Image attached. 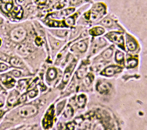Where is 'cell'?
I'll return each instance as SVG.
<instances>
[{
  "label": "cell",
  "mask_w": 147,
  "mask_h": 130,
  "mask_svg": "<svg viewBox=\"0 0 147 130\" xmlns=\"http://www.w3.org/2000/svg\"><path fill=\"white\" fill-rule=\"evenodd\" d=\"M92 0H69V6L76 7L86 3L92 2Z\"/></svg>",
  "instance_id": "7c38bea8"
},
{
  "label": "cell",
  "mask_w": 147,
  "mask_h": 130,
  "mask_svg": "<svg viewBox=\"0 0 147 130\" xmlns=\"http://www.w3.org/2000/svg\"><path fill=\"white\" fill-rule=\"evenodd\" d=\"M88 45L86 40H82L75 44L71 47L72 49L74 51H77L81 52H84L87 49Z\"/></svg>",
  "instance_id": "30bf717a"
},
{
  "label": "cell",
  "mask_w": 147,
  "mask_h": 130,
  "mask_svg": "<svg viewBox=\"0 0 147 130\" xmlns=\"http://www.w3.org/2000/svg\"><path fill=\"white\" fill-rule=\"evenodd\" d=\"M3 83L7 87H13L15 84V81L11 77H6L3 80Z\"/></svg>",
  "instance_id": "2e32d148"
},
{
  "label": "cell",
  "mask_w": 147,
  "mask_h": 130,
  "mask_svg": "<svg viewBox=\"0 0 147 130\" xmlns=\"http://www.w3.org/2000/svg\"><path fill=\"white\" fill-rule=\"evenodd\" d=\"M38 109L35 106L31 104L25 105L19 110V114L23 118H29L36 114Z\"/></svg>",
  "instance_id": "277c9868"
},
{
  "label": "cell",
  "mask_w": 147,
  "mask_h": 130,
  "mask_svg": "<svg viewBox=\"0 0 147 130\" xmlns=\"http://www.w3.org/2000/svg\"><path fill=\"white\" fill-rule=\"evenodd\" d=\"M113 54V50L112 48H108L102 53V56L105 59L110 58Z\"/></svg>",
  "instance_id": "e0dca14e"
},
{
  "label": "cell",
  "mask_w": 147,
  "mask_h": 130,
  "mask_svg": "<svg viewBox=\"0 0 147 130\" xmlns=\"http://www.w3.org/2000/svg\"><path fill=\"white\" fill-rule=\"evenodd\" d=\"M26 99V95L25 94L21 96V98H20V102H24L25 101Z\"/></svg>",
  "instance_id": "f546056e"
},
{
  "label": "cell",
  "mask_w": 147,
  "mask_h": 130,
  "mask_svg": "<svg viewBox=\"0 0 147 130\" xmlns=\"http://www.w3.org/2000/svg\"><path fill=\"white\" fill-rule=\"evenodd\" d=\"M11 37L13 41L21 42L26 36V31L22 27H18L13 29L11 32Z\"/></svg>",
  "instance_id": "5b68a950"
},
{
  "label": "cell",
  "mask_w": 147,
  "mask_h": 130,
  "mask_svg": "<svg viewBox=\"0 0 147 130\" xmlns=\"http://www.w3.org/2000/svg\"><path fill=\"white\" fill-rule=\"evenodd\" d=\"M35 42L38 45H41L42 44V40L40 37H37L35 40Z\"/></svg>",
  "instance_id": "484cf974"
},
{
  "label": "cell",
  "mask_w": 147,
  "mask_h": 130,
  "mask_svg": "<svg viewBox=\"0 0 147 130\" xmlns=\"http://www.w3.org/2000/svg\"><path fill=\"white\" fill-rule=\"evenodd\" d=\"M27 85V81L26 80H20L19 82V87L20 89L22 91L26 88Z\"/></svg>",
  "instance_id": "44dd1931"
},
{
  "label": "cell",
  "mask_w": 147,
  "mask_h": 130,
  "mask_svg": "<svg viewBox=\"0 0 147 130\" xmlns=\"http://www.w3.org/2000/svg\"><path fill=\"white\" fill-rule=\"evenodd\" d=\"M85 97H82V96L81 95L79 97V99H78V102H79V104L82 106V105H83V104H84V103H85Z\"/></svg>",
  "instance_id": "d4e9b609"
},
{
  "label": "cell",
  "mask_w": 147,
  "mask_h": 130,
  "mask_svg": "<svg viewBox=\"0 0 147 130\" xmlns=\"http://www.w3.org/2000/svg\"><path fill=\"white\" fill-rule=\"evenodd\" d=\"M38 93V91L37 90H35V89H32L30 90L28 93V95L30 98H34L36 97Z\"/></svg>",
  "instance_id": "603a6c76"
},
{
  "label": "cell",
  "mask_w": 147,
  "mask_h": 130,
  "mask_svg": "<svg viewBox=\"0 0 147 130\" xmlns=\"http://www.w3.org/2000/svg\"><path fill=\"white\" fill-rule=\"evenodd\" d=\"M7 68L8 67L6 64L3 63H0V72L5 71Z\"/></svg>",
  "instance_id": "cb8c5ba5"
},
{
  "label": "cell",
  "mask_w": 147,
  "mask_h": 130,
  "mask_svg": "<svg viewBox=\"0 0 147 130\" xmlns=\"http://www.w3.org/2000/svg\"><path fill=\"white\" fill-rule=\"evenodd\" d=\"M122 68L119 66L112 65L107 67L102 72V74L107 76H112L116 73L120 72Z\"/></svg>",
  "instance_id": "52a82bcc"
},
{
  "label": "cell",
  "mask_w": 147,
  "mask_h": 130,
  "mask_svg": "<svg viewBox=\"0 0 147 130\" xmlns=\"http://www.w3.org/2000/svg\"><path fill=\"white\" fill-rule=\"evenodd\" d=\"M48 76L51 80H54L57 76V71L55 69L51 68L48 70Z\"/></svg>",
  "instance_id": "ffe728a7"
},
{
  "label": "cell",
  "mask_w": 147,
  "mask_h": 130,
  "mask_svg": "<svg viewBox=\"0 0 147 130\" xmlns=\"http://www.w3.org/2000/svg\"><path fill=\"white\" fill-rule=\"evenodd\" d=\"M11 72L13 75L16 77H19L20 76V74H21L20 72V71H18V70H13Z\"/></svg>",
  "instance_id": "4316f807"
},
{
  "label": "cell",
  "mask_w": 147,
  "mask_h": 130,
  "mask_svg": "<svg viewBox=\"0 0 147 130\" xmlns=\"http://www.w3.org/2000/svg\"><path fill=\"white\" fill-rule=\"evenodd\" d=\"M0 116H1V113H0Z\"/></svg>",
  "instance_id": "1f68e13d"
},
{
  "label": "cell",
  "mask_w": 147,
  "mask_h": 130,
  "mask_svg": "<svg viewBox=\"0 0 147 130\" xmlns=\"http://www.w3.org/2000/svg\"><path fill=\"white\" fill-rule=\"evenodd\" d=\"M4 98L2 96H0V107L4 105Z\"/></svg>",
  "instance_id": "f1b7e54d"
},
{
  "label": "cell",
  "mask_w": 147,
  "mask_h": 130,
  "mask_svg": "<svg viewBox=\"0 0 147 130\" xmlns=\"http://www.w3.org/2000/svg\"><path fill=\"white\" fill-rule=\"evenodd\" d=\"M105 36L109 41L117 45L121 49H124V39L123 35V31L109 32Z\"/></svg>",
  "instance_id": "3957f363"
},
{
  "label": "cell",
  "mask_w": 147,
  "mask_h": 130,
  "mask_svg": "<svg viewBox=\"0 0 147 130\" xmlns=\"http://www.w3.org/2000/svg\"><path fill=\"white\" fill-rule=\"evenodd\" d=\"M105 32V28L101 26H94L89 30V34L93 37H98L104 34Z\"/></svg>",
  "instance_id": "9c48e42d"
},
{
  "label": "cell",
  "mask_w": 147,
  "mask_h": 130,
  "mask_svg": "<svg viewBox=\"0 0 147 130\" xmlns=\"http://www.w3.org/2000/svg\"><path fill=\"white\" fill-rule=\"evenodd\" d=\"M19 93L16 90L12 91L7 99V103L10 106L17 104L18 101Z\"/></svg>",
  "instance_id": "8fae6325"
},
{
  "label": "cell",
  "mask_w": 147,
  "mask_h": 130,
  "mask_svg": "<svg viewBox=\"0 0 147 130\" xmlns=\"http://www.w3.org/2000/svg\"><path fill=\"white\" fill-rule=\"evenodd\" d=\"M125 42L127 48L129 50L133 51L137 48V42L136 39L129 33L125 34Z\"/></svg>",
  "instance_id": "8992f818"
},
{
  "label": "cell",
  "mask_w": 147,
  "mask_h": 130,
  "mask_svg": "<svg viewBox=\"0 0 147 130\" xmlns=\"http://www.w3.org/2000/svg\"><path fill=\"white\" fill-rule=\"evenodd\" d=\"M116 60L117 62L123 63L124 62V54L121 51H117L116 54Z\"/></svg>",
  "instance_id": "d6986e66"
},
{
  "label": "cell",
  "mask_w": 147,
  "mask_h": 130,
  "mask_svg": "<svg viewBox=\"0 0 147 130\" xmlns=\"http://www.w3.org/2000/svg\"><path fill=\"white\" fill-rule=\"evenodd\" d=\"M138 61L135 58H129L127 61V65L129 68H133L137 65Z\"/></svg>",
  "instance_id": "ac0fdd59"
},
{
  "label": "cell",
  "mask_w": 147,
  "mask_h": 130,
  "mask_svg": "<svg viewBox=\"0 0 147 130\" xmlns=\"http://www.w3.org/2000/svg\"><path fill=\"white\" fill-rule=\"evenodd\" d=\"M97 89L101 93H108L109 90V85L106 83H100L97 86Z\"/></svg>",
  "instance_id": "9a60e30c"
},
{
  "label": "cell",
  "mask_w": 147,
  "mask_h": 130,
  "mask_svg": "<svg viewBox=\"0 0 147 130\" xmlns=\"http://www.w3.org/2000/svg\"><path fill=\"white\" fill-rule=\"evenodd\" d=\"M68 33L67 30H58L57 31L56 34L57 36L60 37H64L67 36Z\"/></svg>",
  "instance_id": "7402d4cb"
},
{
  "label": "cell",
  "mask_w": 147,
  "mask_h": 130,
  "mask_svg": "<svg viewBox=\"0 0 147 130\" xmlns=\"http://www.w3.org/2000/svg\"><path fill=\"white\" fill-rule=\"evenodd\" d=\"M107 14V5L104 2H99L93 4L89 10L84 12L82 17L88 24H97Z\"/></svg>",
  "instance_id": "6da1fadb"
},
{
  "label": "cell",
  "mask_w": 147,
  "mask_h": 130,
  "mask_svg": "<svg viewBox=\"0 0 147 130\" xmlns=\"http://www.w3.org/2000/svg\"><path fill=\"white\" fill-rule=\"evenodd\" d=\"M96 24L100 25L104 28L107 29H118L120 31H121V30L123 31V28L119 23L118 20L117 18L112 14L105 16Z\"/></svg>",
  "instance_id": "7a4b0ae2"
},
{
  "label": "cell",
  "mask_w": 147,
  "mask_h": 130,
  "mask_svg": "<svg viewBox=\"0 0 147 130\" xmlns=\"http://www.w3.org/2000/svg\"><path fill=\"white\" fill-rule=\"evenodd\" d=\"M1 39H0V46H1Z\"/></svg>",
  "instance_id": "4dcf8cb0"
},
{
  "label": "cell",
  "mask_w": 147,
  "mask_h": 130,
  "mask_svg": "<svg viewBox=\"0 0 147 130\" xmlns=\"http://www.w3.org/2000/svg\"><path fill=\"white\" fill-rule=\"evenodd\" d=\"M80 13V12L74 13L71 15L67 17L65 19V22L68 28L73 27L76 24V20L79 18Z\"/></svg>",
  "instance_id": "ba28073f"
},
{
  "label": "cell",
  "mask_w": 147,
  "mask_h": 130,
  "mask_svg": "<svg viewBox=\"0 0 147 130\" xmlns=\"http://www.w3.org/2000/svg\"><path fill=\"white\" fill-rule=\"evenodd\" d=\"M35 2L38 4H44L46 3L47 0H35Z\"/></svg>",
  "instance_id": "83f0119b"
},
{
  "label": "cell",
  "mask_w": 147,
  "mask_h": 130,
  "mask_svg": "<svg viewBox=\"0 0 147 130\" xmlns=\"http://www.w3.org/2000/svg\"><path fill=\"white\" fill-rule=\"evenodd\" d=\"M10 63L12 66L17 68H22L24 66V63L20 58L13 57L10 60Z\"/></svg>",
  "instance_id": "5bb4252c"
},
{
  "label": "cell",
  "mask_w": 147,
  "mask_h": 130,
  "mask_svg": "<svg viewBox=\"0 0 147 130\" xmlns=\"http://www.w3.org/2000/svg\"><path fill=\"white\" fill-rule=\"evenodd\" d=\"M75 62L71 64L66 69L64 74V78L63 79V81L65 83H67L70 77L71 74H72V71L74 70V69L75 67L76 64Z\"/></svg>",
  "instance_id": "4fadbf2b"
}]
</instances>
